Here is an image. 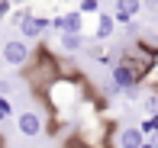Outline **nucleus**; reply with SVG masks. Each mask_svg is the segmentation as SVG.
Returning a JSON list of instances; mask_svg holds the SVG:
<instances>
[{"label": "nucleus", "instance_id": "obj_9", "mask_svg": "<svg viewBox=\"0 0 158 148\" xmlns=\"http://www.w3.org/2000/svg\"><path fill=\"white\" fill-rule=\"evenodd\" d=\"M10 113H13L10 100H6V97H0V122H6V119H10Z\"/></svg>", "mask_w": 158, "mask_h": 148}, {"label": "nucleus", "instance_id": "obj_2", "mask_svg": "<svg viewBox=\"0 0 158 148\" xmlns=\"http://www.w3.org/2000/svg\"><path fill=\"white\" fill-rule=\"evenodd\" d=\"M45 29H52V19L29 13V16H26V23L19 26V36H23L26 42H35V39H42V36H45Z\"/></svg>", "mask_w": 158, "mask_h": 148}, {"label": "nucleus", "instance_id": "obj_7", "mask_svg": "<svg viewBox=\"0 0 158 148\" xmlns=\"http://www.w3.org/2000/svg\"><path fill=\"white\" fill-rule=\"evenodd\" d=\"M61 52H81L84 48V32H58Z\"/></svg>", "mask_w": 158, "mask_h": 148}, {"label": "nucleus", "instance_id": "obj_11", "mask_svg": "<svg viewBox=\"0 0 158 148\" xmlns=\"http://www.w3.org/2000/svg\"><path fill=\"white\" fill-rule=\"evenodd\" d=\"M148 142H152V145L158 148V132H152V135H148Z\"/></svg>", "mask_w": 158, "mask_h": 148}, {"label": "nucleus", "instance_id": "obj_10", "mask_svg": "<svg viewBox=\"0 0 158 148\" xmlns=\"http://www.w3.org/2000/svg\"><path fill=\"white\" fill-rule=\"evenodd\" d=\"M10 90H13V84H10V81H0V97L10 94Z\"/></svg>", "mask_w": 158, "mask_h": 148}, {"label": "nucleus", "instance_id": "obj_6", "mask_svg": "<svg viewBox=\"0 0 158 148\" xmlns=\"http://www.w3.org/2000/svg\"><path fill=\"white\" fill-rule=\"evenodd\" d=\"M113 32H116V16H113V13H103V10H100V13H97V32H94V39L106 42V39L113 36Z\"/></svg>", "mask_w": 158, "mask_h": 148}, {"label": "nucleus", "instance_id": "obj_12", "mask_svg": "<svg viewBox=\"0 0 158 148\" xmlns=\"http://www.w3.org/2000/svg\"><path fill=\"white\" fill-rule=\"evenodd\" d=\"M142 148H155V145H152V142H145V145H142Z\"/></svg>", "mask_w": 158, "mask_h": 148}, {"label": "nucleus", "instance_id": "obj_3", "mask_svg": "<svg viewBox=\"0 0 158 148\" xmlns=\"http://www.w3.org/2000/svg\"><path fill=\"white\" fill-rule=\"evenodd\" d=\"M113 6H116V10H113V16H116L119 26H129L142 10H145V3H142V0H113Z\"/></svg>", "mask_w": 158, "mask_h": 148}, {"label": "nucleus", "instance_id": "obj_8", "mask_svg": "<svg viewBox=\"0 0 158 148\" xmlns=\"http://www.w3.org/2000/svg\"><path fill=\"white\" fill-rule=\"evenodd\" d=\"M77 10H81L84 16H97V13H100V0H81Z\"/></svg>", "mask_w": 158, "mask_h": 148}, {"label": "nucleus", "instance_id": "obj_1", "mask_svg": "<svg viewBox=\"0 0 158 148\" xmlns=\"http://www.w3.org/2000/svg\"><path fill=\"white\" fill-rule=\"evenodd\" d=\"M0 55H3V61L10 68H23L26 61H29V42L26 39H10V42H3Z\"/></svg>", "mask_w": 158, "mask_h": 148}, {"label": "nucleus", "instance_id": "obj_5", "mask_svg": "<svg viewBox=\"0 0 158 148\" xmlns=\"http://www.w3.org/2000/svg\"><path fill=\"white\" fill-rule=\"evenodd\" d=\"M148 142V135L139 129V126H123L116 132V148H142Z\"/></svg>", "mask_w": 158, "mask_h": 148}, {"label": "nucleus", "instance_id": "obj_4", "mask_svg": "<svg viewBox=\"0 0 158 148\" xmlns=\"http://www.w3.org/2000/svg\"><path fill=\"white\" fill-rule=\"evenodd\" d=\"M16 129H19V135H23V138H35V135H42V116H39L35 110L19 113V116H16Z\"/></svg>", "mask_w": 158, "mask_h": 148}]
</instances>
